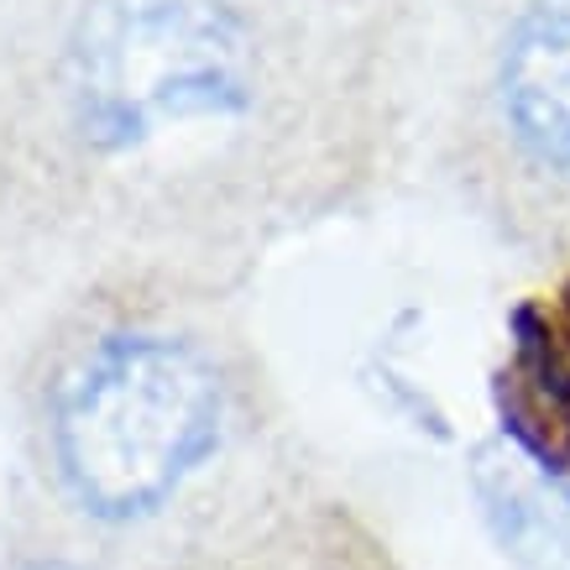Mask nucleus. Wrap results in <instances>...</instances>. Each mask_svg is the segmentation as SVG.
<instances>
[{
  "label": "nucleus",
  "mask_w": 570,
  "mask_h": 570,
  "mask_svg": "<svg viewBox=\"0 0 570 570\" xmlns=\"http://www.w3.org/2000/svg\"><path fill=\"white\" fill-rule=\"evenodd\" d=\"M0 11V298L209 294L320 199L341 63L314 0Z\"/></svg>",
  "instance_id": "1"
},
{
  "label": "nucleus",
  "mask_w": 570,
  "mask_h": 570,
  "mask_svg": "<svg viewBox=\"0 0 570 570\" xmlns=\"http://www.w3.org/2000/svg\"><path fill=\"white\" fill-rule=\"evenodd\" d=\"M174 288L89 304L42 387V450L73 513L131 529L168 513L225 450L230 366L209 335L174 325Z\"/></svg>",
  "instance_id": "2"
},
{
  "label": "nucleus",
  "mask_w": 570,
  "mask_h": 570,
  "mask_svg": "<svg viewBox=\"0 0 570 570\" xmlns=\"http://www.w3.org/2000/svg\"><path fill=\"white\" fill-rule=\"evenodd\" d=\"M476 105L508 174L570 199V0H502Z\"/></svg>",
  "instance_id": "3"
},
{
  "label": "nucleus",
  "mask_w": 570,
  "mask_h": 570,
  "mask_svg": "<svg viewBox=\"0 0 570 570\" xmlns=\"http://www.w3.org/2000/svg\"><path fill=\"white\" fill-rule=\"evenodd\" d=\"M21 570H85L79 560H63V554H37V560H27Z\"/></svg>",
  "instance_id": "4"
}]
</instances>
